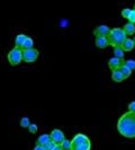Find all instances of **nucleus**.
Segmentation results:
<instances>
[{"mask_svg": "<svg viewBox=\"0 0 135 150\" xmlns=\"http://www.w3.org/2000/svg\"><path fill=\"white\" fill-rule=\"evenodd\" d=\"M131 71H135V61L134 59H129V61H125L124 63Z\"/></svg>", "mask_w": 135, "mask_h": 150, "instance_id": "20", "label": "nucleus"}, {"mask_svg": "<svg viewBox=\"0 0 135 150\" xmlns=\"http://www.w3.org/2000/svg\"><path fill=\"white\" fill-rule=\"evenodd\" d=\"M60 146H61L62 150H70L71 149V141L70 140H68V139H64V140L60 144Z\"/></svg>", "mask_w": 135, "mask_h": 150, "instance_id": "18", "label": "nucleus"}, {"mask_svg": "<svg viewBox=\"0 0 135 150\" xmlns=\"http://www.w3.org/2000/svg\"><path fill=\"white\" fill-rule=\"evenodd\" d=\"M39 52L35 48L23 50V61L26 63H34L39 58Z\"/></svg>", "mask_w": 135, "mask_h": 150, "instance_id": "5", "label": "nucleus"}, {"mask_svg": "<svg viewBox=\"0 0 135 150\" xmlns=\"http://www.w3.org/2000/svg\"><path fill=\"white\" fill-rule=\"evenodd\" d=\"M52 150H62V148H61V146H60V144H56V146H55Z\"/></svg>", "mask_w": 135, "mask_h": 150, "instance_id": "27", "label": "nucleus"}, {"mask_svg": "<svg viewBox=\"0 0 135 150\" xmlns=\"http://www.w3.org/2000/svg\"><path fill=\"white\" fill-rule=\"evenodd\" d=\"M129 21L131 24H134L135 25V10H132V13L129 17Z\"/></svg>", "mask_w": 135, "mask_h": 150, "instance_id": "24", "label": "nucleus"}, {"mask_svg": "<svg viewBox=\"0 0 135 150\" xmlns=\"http://www.w3.org/2000/svg\"><path fill=\"white\" fill-rule=\"evenodd\" d=\"M49 141H51L50 134H42V136H39V139H37V144L44 146V144H46Z\"/></svg>", "mask_w": 135, "mask_h": 150, "instance_id": "14", "label": "nucleus"}, {"mask_svg": "<svg viewBox=\"0 0 135 150\" xmlns=\"http://www.w3.org/2000/svg\"><path fill=\"white\" fill-rule=\"evenodd\" d=\"M124 63H125L124 59H119L117 57H113V58H110L109 62H108V66H109V69L111 71H116V69H121V66L124 65Z\"/></svg>", "mask_w": 135, "mask_h": 150, "instance_id": "8", "label": "nucleus"}, {"mask_svg": "<svg viewBox=\"0 0 135 150\" xmlns=\"http://www.w3.org/2000/svg\"><path fill=\"white\" fill-rule=\"evenodd\" d=\"M129 112H134L135 113V101L131 102L129 104Z\"/></svg>", "mask_w": 135, "mask_h": 150, "instance_id": "25", "label": "nucleus"}, {"mask_svg": "<svg viewBox=\"0 0 135 150\" xmlns=\"http://www.w3.org/2000/svg\"><path fill=\"white\" fill-rule=\"evenodd\" d=\"M91 149V142L90 139L84 133L76 134L72 141H71L70 150H90Z\"/></svg>", "mask_w": 135, "mask_h": 150, "instance_id": "3", "label": "nucleus"}, {"mask_svg": "<svg viewBox=\"0 0 135 150\" xmlns=\"http://www.w3.org/2000/svg\"><path fill=\"white\" fill-rule=\"evenodd\" d=\"M20 125H21L23 128H27V129H28V127L31 125V121H29V119H28L27 117H24L23 119L20 120Z\"/></svg>", "mask_w": 135, "mask_h": 150, "instance_id": "19", "label": "nucleus"}, {"mask_svg": "<svg viewBox=\"0 0 135 150\" xmlns=\"http://www.w3.org/2000/svg\"><path fill=\"white\" fill-rule=\"evenodd\" d=\"M33 46H34V40H33V38L31 37H27L25 40V43H24V46H23V50H32Z\"/></svg>", "mask_w": 135, "mask_h": 150, "instance_id": "16", "label": "nucleus"}, {"mask_svg": "<svg viewBox=\"0 0 135 150\" xmlns=\"http://www.w3.org/2000/svg\"><path fill=\"white\" fill-rule=\"evenodd\" d=\"M131 13H132V10H131V9H129V8H125V9H124V10L122 11V16L124 17V18L129 19Z\"/></svg>", "mask_w": 135, "mask_h": 150, "instance_id": "23", "label": "nucleus"}, {"mask_svg": "<svg viewBox=\"0 0 135 150\" xmlns=\"http://www.w3.org/2000/svg\"><path fill=\"white\" fill-rule=\"evenodd\" d=\"M111 79H113V81L117 82V83H121V82H123L124 80H125L124 76H123V74L119 72V69L113 71V73H111Z\"/></svg>", "mask_w": 135, "mask_h": 150, "instance_id": "13", "label": "nucleus"}, {"mask_svg": "<svg viewBox=\"0 0 135 150\" xmlns=\"http://www.w3.org/2000/svg\"><path fill=\"white\" fill-rule=\"evenodd\" d=\"M110 33V29L108 26L106 25H100L98 26L96 29L94 30V35L96 37H108Z\"/></svg>", "mask_w": 135, "mask_h": 150, "instance_id": "7", "label": "nucleus"}, {"mask_svg": "<svg viewBox=\"0 0 135 150\" xmlns=\"http://www.w3.org/2000/svg\"><path fill=\"white\" fill-rule=\"evenodd\" d=\"M37 130H39V128H37L36 123H31V125L28 127V131L31 132V133H36Z\"/></svg>", "mask_w": 135, "mask_h": 150, "instance_id": "22", "label": "nucleus"}, {"mask_svg": "<svg viewBox=\"0 0 135 150\" xmlns=\"http://www.w3.org/2000/svg\"><path fill=\"white\" fill-rule=\"evenodd\" d=\"M8 61L10 63V65H13V66L18 65L23 61V50L17 47L13 48L8 54Z\"/></svg>", "mask_w": 135, "mask_h": 150, "instance_id": "4", "label": "nucleus"}, {"mask_svg": "<svg viewBox=\"0 0 135 150\" xmlns=\"http://www.w3.org/2000/svg\"><path fill=\"white\" fill-rule=\"evenodd\" d=\"M133 40H134V44H135V37H134V39H133Z\"/></svg>", "mask_w": 135, "mask_h": 150, "instance_id": "28", "label": "nucleus"}, {"mask_svg": "<svg viewBox=\"0 0 135 150\" xmlns=\"http://www.w3.org/2000/svg\"><path fill=\"white\" fill-rule=\"evenodd\" d=\"M114 57H117L119 59H123L124 58V50H123L122 47H115L114 48Z\"/></svg>", "mask_w": 135, "mask_h": 150, "instance_id": "17", "label": "nucleus"}, {"mask_svg": "<svg viewBox=\"0 0 135 150\" xmlns=\"http://www.w3.org/2000/svg\"><path fill=\"white\" fill-rule=\"evenodd\" d=\"M50 137H51V140L54 141L56 144H60L63 140H64V133L63 131H61L60 129H53L50 133Z\"/></svg>", "mask_w": 135, "mask_h": 150, "instance_id": "6", "label": "nucleus"}, {"mask_svg": "<svg viewBox=\"0 0 135 150\" xmlns=\"http://www.w3.org/2000/svg\"><path fill=\"white\" fill-rule=\"evenodd\" d=\"M34 150H45L44 147L43 146H41V144H36L35 147H34Z\"/></svg>", "mask_w": 135, "mask_h": 150, "instance_id": "26", "label": "nucleus"}, {"mask_svg": "<svg viewBox=\"0 0 135 150\" xmlns=\"http://www.w3.org/2000/svg\"><path fill=\"white\" fill-rule=\"evenodd\" d=\"M123 30L126 34V36H132V35L135 34V25L134 24H131V23H127L126 25H124Z\"/></svg>", "mask_w": 135, "mask_h": 150, "instance_id": "12", "label": "nucleus"}, {"mask_svg": "<svg viewBox=\"0 0 135 150\" xmlns=\"http://www.w3.org/2000/svg\"><path fill=\"white\" fill-rule=\"evenodd\" d=\"M126 38H127L126 34L124 33L123 28H113L110 29L107 39H108V44L115 48V47H122L123 43Z\"/></svg>", "mask_w": 135, "mask_h": 150, "instance_id": "2", "label": "nucleus"}, {"mask_svg": "<svg viewBox=\"0 0 135 150\" xmlns=\"http://www.w3.org/2000/svg\"><path fill=\"white\" fill-rule=\"evenodd\" d=\"M119 72L123 74V76H124V79H127V77H129L131 76V74H132V71L124 64V65H122L121 66V69H119Z\"/></svg>", "mask_w": 135, "mask_h": 150, "instance_id": "15", "label": "nucleus"}, {"mask_svg": "<svg viewBox=\"0 0 135 150\" xmlns=\"http://www.w3.org/2000/svg\"><path fill=\"white\" fill-rule=\"evenodd\" d=\"M55 146H56V144H55L54 141H52V140H51V141H49L46 144H44L43 147H44L45 150H52L54 147H55Z\"/></svg>", "mask_w": 135, "mask_h": 150, "instance_id": "21", "label": "nucleus"}, {"mask_svg": "<svg viewBox=\"0 0 135 150\" xmlns=\"http://www.w3.org/2000/svg\"><path fill=\"white\" fill-rule=\"evenodd\" d=\"M108 45L107 37H96V46L98 48H106Z\"/></svg>", "mask_w": 135, "mask_h": 150, "instance_id": "11", "label": "nucleus"}, {"mask_svg": "<svg viewBox=\"0 0 135 150\" xmlns=\"http://www.w3.org/2000/svg\"><path fill=\"white\" fill-rule=\"evenodd\" d=\"M134 47H135L134 40L132 38H126L122 45V48L124 52H131V50H133Z\"/></svg>", "mask_w": 135, "mask_h": 150, "instance_id": "9", "label": "nucleus"}, {"mask_svg": "<svg viewBox=\"0 0 135 150\" xmlns=\"http://www.w3.org/2000/svg\"><path fill=\"white\" fill-rule=\"evenodd\" d=\"M117 130L123 137L135 138V113H124L117 122Z\"/></svg>", "mask_w": 135, "mask_h": 150, "instance_id": "1", "label": "nucleus"}, {"mask_svg": "<svg viewBox=\"0 0 135 150\" xmlns=\"http://www.w3.org/2000/svg\"><path fill=\"white\" fill-rule=\"evenodd\" d=\"M26 38H27V36H26L25 34H19V35H17V37L15 39V47L21 50L23 46H24V43H25Z\"/></svg>", "mask_w": 135, "mask_h": 150, "instance_id": "10", "label": "nucleus"}]
</instances>
